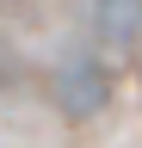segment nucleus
I'll list each match as a JSON object with an SVG mask.
<instances>
[{
  "label": "nucleus",
  "mask_w": 142,
  "mask_h": 148,
  "mask_svg": "<svg viewBox=\"0 0 142 148\" xmlns=\"http://www.w3.org/2000/svg\"><path fill=\"white\" fill-rule=\"evenodd\" d=\"M49 92H56L62 117H99L105 99H111V68H105V56H93V49L62 56L56 74H49Z\"/></svg>",
  "instance_id": "1"
},
{
  "label": "nucleus",
  "mask_w": 142,
  "mask_h": 148,
  "mask_svg": "<svg viewBox=\"0 0 142 148\" xmlns=\"http://www.w3.org/2000/svg\"><path fill=\"white\" fill-rule=\"evenodd\" d=\"M93 31L111 49L136 43V37H142V0H93Z\"/></svg>",
  "instance_id": "2"
}]
</instances>
